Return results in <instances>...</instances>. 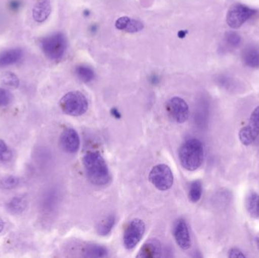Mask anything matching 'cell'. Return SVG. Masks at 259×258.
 I'll use <instances>...</instances> for the list:
<instances>
[{
    "label": "cell",
    "mask_w": 259,
    "mask_h": 258,
    "mask_svg": "<svg viewBox=\"0 0 259 258\" xmlns=\"http://www.w3.org/2000/svg\"><path fill=\"white\" fill-rule=\"evenodd\" d=\"M74 74L80 81L84 83L92 81L95 77L94 70L85 65H80L76 67L74 69Z\"/></svg>",
    "instance_id": "ac0fdd59"
},
{
    "label": "cell",
    "mask_w": 259,
    "mask_h": 258,
    "mask_svg": "<svg viewBox=\"0 0 259 258\" xmlns=\"http://www.w3.org/2000/svg\"><path fill=\"white\" fill-rule=\"evenodd\" d=\"M255 12L254 9L245 5H234L230 8L227 14V23L231 28H240L255 14Z\"/></svg>",
    "instance_id": "52a82bcc"
},
{
    "label": "cell",
    "mask_w": 259,
    "mask_h": 258,
    "mask_svg": "<svg viewBox=\"0 0 259 258\" xmlns=\"http://www.w3.org/2000/svg\"><path fill=\"white\" fill-rule=\"evenodd\" d=\"M9 77H6L5 79V83L9 86H18V79L16 77L13 79V76H9Z\"/></svg>",
    "instance_id": "83f0119b"
},
{
    "label": "cell",
    "mask_w": 259,
    "mask_h": 258,
    "mask_svg": "<svg viewBox=\"0 0 259 258\" xmlns=\"http://www.w3.org/2000/svg\"><path fill=\"white\" fill-rule=\"evenodd\" d=\"M27 206V198L25 195H18L11 198L7 204L6 209L9 213L14 215H21Z\"/></svg>",
    "instance_id": "2e32d148"
},
{
    "label": "cell",
    "mask_w": 259,
    "mask_h": 258,
    "mask_svg": "<svg viewBox=\"0 0 259 258\" xmlns=\"http://www.w3.org/2000/svg\"><path fill=\"white\" fill-rule=\"evenodd\" d=\"M59 104L64 113L73 117L84 115L89 106L88 98L79 91H72L65 94L61 98Z\"/></svg>",
    "instance_id": "277c9868"
},
{
    "label": "cell",
    "mask_w": 259,
    "mask_h": 258,
    "mask_svg": "<svg viewBox=\"0 0 259 258\" xmlns=\"http://www.w3.org/2000/svg\"><path fill=\"white\" fill-rule=\"evenodd\" d=\"M246 209L252 218L259 217V195L255 192H252L246 199Z\"/></svg>",
    "instance_id": "d6986e66"
},
{
    "label": "cell",
    "mask_w": 259,
    "mask_h": 258,
    "mask_svg": "<svg viewBox=\"0 0 259 258\" xmlns=\"http://www.w3.org/2000/svg\"><path fill=\"white\" fill-rule=\"evenodd\" d=\"M3 229H4V222H3V220L0 218V233L3 231Z\"/></svg>",
    "instance_id": "f1b7e54d"
},
{
    "label": "cell",
    "mask_w": 259,
    "mask_h": 258,
    "mask_svg": "<svg viewBox=\"0 0 259 258\" xmlns=\"http://www.w3.org/2000/svg\"><path fill=\"white\" fill-rule=\"evenodd\" d=\"M178 156L184 169L189 171H196L203 163V145L199 139H188L181 145Z\"/></svg>",
    "instance_id": "7a4b0ae2"
},
{
    "label": "cell",
    "mask_w": 259,
    "mask_h": 258,
    "mask_svg": "<svg viewBox=\"0 0 259 258\" xmlns=\"http://www.w3.org/2000/svg\"><path fill=\"white\" fill-rule=\"evenodd\" d=\"M52 12L50 0H36L33 8V18L37 23L47 21Z\"/></svg>",
    "instance_id": "5bb4252c"
},
{
    "label": "cell",
    "mask_w": 259,
    "mask_h": 258,
    "mask_svg": "<svg viewBox=\"0 0 259 258\" xmlns=\"http://www.w3.org/2000/svg\"><path fill=\"white\" fill-rule=\"evenodd\" d=\"M245 62L251 68H259V51L255 48L248 50L244 56Z\"/></svg>",
    "instance_id": "7402d4cb"
},
{
    "label": "cell",
    "mask_w": 259,
    "mask_h": 258,
    "mask_svg": "<svg viewBox=\"0 0 259 258\" xmlns=\"http://www.w3.org/2000/svg\"><path fill=\"white\" fill-rule=\"evenodd\" d=\"M21 6H22V2L21 0H10L8 4L9 9L12 12H17L19 10Z\"/></svg>",
    "instance_id": "4316f807"
},
{
    "label": "cell",
    "mask_w": 259,
    "mask_h": 258,
    "mask_svg": "<svg viewBox=\"0 0 259 258\" xmlns=\"http://www.w3.org/2000/svg\"><path fill=\"white\" fill-rule=\"evenodd\" d=\"M165 107L167 115L172 121L182 124L188 119L190 115L189 106L183 98L173 97L167 101Z\"/></svg>",
    "instance_id": "ba28073f"
},
{
    "label": "cell",
    "mask_w": 259,
    "mask_h": 258,
    "mask_svg": "<svg viewBox=\"0 0 259 258\" xmlns=\"http://www.w3.org/2000/svg\"><path fill=\"white\" fill-rule=\"evenodd\" d=\"M83 164L87 177L92 184L103 186L110 182L109 167L100 153L96 151L87 153L83 157Z\"/></svg>",
    "instance_id": "6da1fadb"
},
{
    "label": "cell",
    "mask_w": 259,
    "mask_h": 258,
    "mask_svg": "<svg viewBox=\"0 0 259 258\" xmlns=\"http://www.w3.org/2000/svg\"><path fill=\"white\" fill-rule=\"evenodd\" d=\"M162 253L161 244L158 239H150L146 241L140 248L137 257L139 258H158Z\"/></svg>",
    "instance_id": "4fadbf2b"
},
{
    "label": "cell",
    "mask_w": 259,
    "mask_h": 258,
    "mask_svg": "<svg viewBox=\"0 0 259 258\" xmlns=\"http://www.w3.org/2000/svg\"><path fill=\"white\" fill-rule=\"evenodd\" d=\"M12 152L7 144L0 139V164L4 165L12 160Z\"/></svg>",
    "instance_id": "cb8c5ba5"
},
{
    "label": "cell",
    "mask_w": 259,
    "mask_h": 258,
    "mask_svg": "<svg viewBox=\"0 0 259 258\" xmlns=\"http://www.w3.org/2000/svg\"><path fill=\"white\" fill-rule=\"evenodd\" d=\"M174 237L178 246L183 250H187L191 246L190 232L187 223L183 219H179L174 226Z\"/></svg>",
    "instance_id": "8fae6325"
},
{
    "label": "cell",
    "mask_w": 259,
    "mask_h": 258,
    "mask_svg": "<svg viewBox=\"0 0 259 258\" xmlns=\"http://www.w3.org/2000/svg\"><path fill=\"white\" fill-rule=\"evenodd\" d=\"M24 51L18 47L6 48L0 51V69L12 66L22 59Z\"/></svg>",
    "instance_id": "7c38bea8"
},
{
    "label": "cell",
    "mask_w": 259,
    "mask_h": 258,
    "mask_svg": "<svg viewBox=\"0 0 259 258\" xmlns=\"http://www.w3.org/2000/svg\"><path fill=\"white\" fill-rule=\"evenodd\" d=\"M115 224V217L113 215H109L101 221L97 227V232L100 236H107L112 231Z\"/></svg>",
    "instance_id": "ffe728a7"
},
{
    "label": "cell",
    "mask_w": 259,
    "mask_h": 258,
    "mask_svg": "<svg viewBox=\"0 0 259 258\" xmlns=\"http://www.w3.org/2000/svg\"><path fill=\"white\" fill-rule=\"evenodd\" d=\"M39 45L49 60L59 62L63 59L66 53L68 41L63 33L56 32L41 38Z\"/></svg>",
    "instance_id": "3957f363"
},
{
    "label": "cell",
    "mask_w": 259,
    "mask_h": 258,
    "mask_svg": "<svg viewBox=\"0 0 259 258\" xmlns=\"http://www.w3.org/2000/svg\"><path fill=\"white\" fill-rule=\"evenodd\" d=\"M146 231V225L140 219H134L124 230L123 242L127 249L132 250L140 243Z\"/></svg>",
    "instance_id": "8992f818"
},
{
    "label": "cell",
    "mask_w": 259,
    "mask_h": 258,
    "mask_svg": "<svg viewBox=\"0 0 259 258\" xmlns=\"http://www.w3.org/2000/svg\"><path fill=\"white\" fill-rule=\"evenodd\" d=\"M228 257L231 258H246V255L238 248H231L228 251Z\"/></svg>",
    "instance_id": "484cf974"
},
{
    "label": "cell",
    "mask_w": 259,
    "mask_h": 258,
    "mask_svg": "<svg viewBox=\"0 0 259 258\" xmlns=\"http://www.w3.org/2000/svg\"><path fill=\"white\" fill-rule=\"evenodd\" d=\"M13 99L12 94L7 89L0 88V107L9 106Z\"/></svg>",
    "instance_id": "d4e9b609"
},
{
    "label": "cell",
    "mask_w": 259,
    "mask_h": 258,
    "mask_svg": "<svg viewBox=\"0 0 259 258\" xmlns=\"http://www.w3.org/2000/svg\"><path fill=\"white\" fill-rule=\"evenodd\" d=\"M60 145L65 152L74 154L80 148V137L75 130L65 129L60 136Z\"/></svg>",
    "instance_id": "30bf717a"
},
{
    "label": "cell",
    "mask_w": 259,
    "mask_h": 258,
    "mask_svg": "<svg viewBox=\"0 0 259 258\" xmlns=\"http://www.w3.org/2000/svg\"><path fill=\"white\" fill-rule=\"evenodd\" d=\"M149 179L152 184L160 191L168 190L173 186V172L164 164L154 167L149 173Z\"/></svg>",
    "instance_id": "5b68a950"
},
{
    "label": "cell",
    "mask_w": 259,
    "mask_h": 258,
    "mask_svg": "<svg viewBox=\"0 0 259 258\" xmlns=\"http://www.w3.org/2000/svg\"><path fill=\"white\" fill-rule=\"evenodd\" d=\"M19 184V178L15 176H6L0 178V188L3 189H15Z\"/></svg>",
    "instance_id": "603a6c76"
},
{
    "label": "cell",
    "mask_w": 259,
    "mask_h": 258,
    "mask_svg": "<svg viewBox=\"0 0 259 258\" xmlns=\"http://www.w3.org/2000/svg\"><path fill=\"white\" fill-rule=\"evenodd\" d=\"M82 254L84 257H106L108 255V250L97 244H87L82 250Z\"/></svg>",
    "instance_id": "e0dca14e"
},
{
    "label": "cell",
    "mask_w": 259,
    "mask_h": 258,
    "mask_svg": "<svg viewBox=\"0 0 259 258\" xmlns=\"http://www.w3.org/2000/svg\"><path fill=\"white\" fill-rule=\"evenodd\" d=\"M202 194V185L199 180H195L190 184L189 190V198L193 203L198 202L200 200Z\"/></svg>",
    "instance_id": "44dd1931"
},
{
    "label": "cell",
    "mask_w": 259,
    "mask_h": 258,
    "mask_svg": "<svg viewBox=\"0 0 259 258\" xmlns=\"http://www.w3.org/2000/svg\"><path fill=\"white\" fill-rule=\"evenodd\" d=\"M257 245H258V248H259V239H257Z\"/></svg>",
    "instance_id": "f546056e"
},
{
    "label": "cell",
    "mask_w": 259,
    "mask_h": 258,
    "mask_svg": "<svg viewBox=\"0 0 259 258\" xmlns=\"http://www.w3.org/2000/svg\"><path fill=\"white\" fill-rule=\"evenodd\" d=\"M259 136V106L252 112L247 125L240 129L239 139L243 145H249L255 142Z\"/></svg>",
    "instance_id": "9c48e42d"
},
{
    "label": "cell",
    "mask_w": 259,
    "mask_h": 258,
    "mask_svg": "<svg viewBox=\"0 0 259 258\" xmlns=\"http://www.w3.org/2000/svg\"><path fill=\"white\" fill-rule=\"evenodd\" d=\"M115 27L118 30L127 33H137L143 29V24L139 20L124 16L118 18L115 22Z\"/></svg>",
    "instance_id": "9a60e30c"
}]
</instances>
